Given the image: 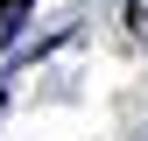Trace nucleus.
<instances>
[{
  "instance_id": "obj_1",
  "label": "nucleus",
  "mask_w": 148,
  "mask_h": 141,
  "mask_svg": "<svg viewBox=\"0 0 148 141\" xmlns=\"http://www.w3.org/2000/svg\"><path fill=\"white\" fill-rule=\"evenodd\" d=\"M28 7H35V0H0V35H21V21H28Z\"/></svg>"
},
{
  "instance_id": "obj_2",
  "label": "nucleus",
  "mask_w": 148,
  "mask_h": 141,
  "mask_svg": "<svg viewBox=\"0 0 148 141\" xmlns=\"http://www.w3.org/2000/svg\"><path fill=\"white\" fill-rule=\"evenodd\" d=\"M127 28H134V35H148V0H127Z\"/></svg>"
}]
</instances>
